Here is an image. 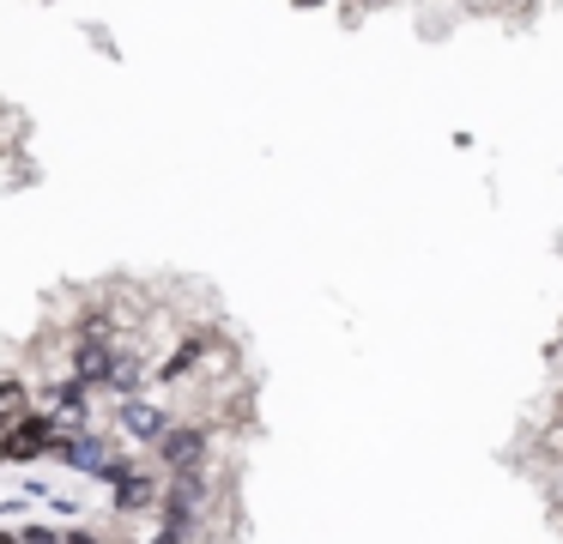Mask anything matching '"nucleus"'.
I'll use <instances>...</instances> for the list:
<instances>
[]
</instances>
